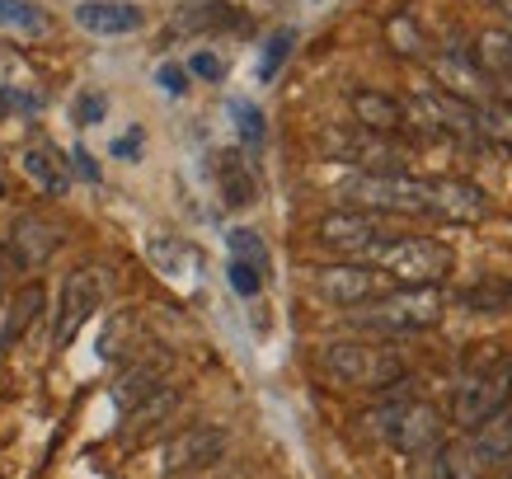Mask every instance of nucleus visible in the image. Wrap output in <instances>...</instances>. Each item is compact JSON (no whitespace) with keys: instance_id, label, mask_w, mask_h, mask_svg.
Instances as JSON below:
<instances>
[{"instance_id":"nucleus-24","label":"nucleus","mask_w":512,"mask_h":479,"mask_svg":"<svg viewBox=\"0 0 512 479\" xmlns=\"http://www.w3.org/2000/svg\"><path fill=\"white\" fill-rule=\"evenodd\" d=\"M0 24H5V29H15V33H24V38L47 33V15L33 5V0H0Z\"/></svg>"},{"instance_id":"nucleus-26","label":"nucleus","mask_w":512,"mask_h":479,"mask_svg":"<svg viewBox=\"0 0 512 479\" xmlns=\"http://www.w3.org/2000/svg\"><path fill=\"white\" fill-rule=\"evenodd\" d=\"M221 188H226V202H231V207H249V202H254V179L245 174L240 160H226V165H221Z\"/></svg>"},{"instance_id":"nucleus-33","label":"nucleus","mask_w":512,"mask_h":479,"mask_svg":"<svg viewBox=\"0 0 512 479\" xmlns=\"http://www.w3.org/2000/svg\"><path fill=\"white\" fill-rule=\"evenodd\" d=\"M156 80H160V90H165V94H184L188 90V71H184V66H174V62L156 66Z\"/></svg>"},{"instance_id":"nucleus-34","label":"nucleus","mask_w":512,"mask_h":479,"mask_svg":"<svg viewBox=\"0 0 512 479\" xmlns=\"http://www.w3.org/2000/svg\"><path fill=\"white\" fill-rule=\"evenodd\" d=\"M76 118H80V123H99V118H104V99H99V94H80V99H76Z\"/></svg>"},{"instance_id":"nucleus-28","label":"nucleus","mask_w":512,"mask_h":479,"mask_svg":"<svg viewBox=\"0 0 512 479\" xmlns=\"http://www.w3.org/2000/svg\"><path fill=\"white\" fill-rule=\"evenodd\" d=\"M231 118L240 123V141H245V146H259V141H264V113L254 109L249 99H231Z\"/></svg>"},{"instance_id":"nucleus-16","label":"nucleus","mask_w":512,"mask_h":479,"mask_svg":"<svg viewBox=\"0 0 512 479\" xmlns=\"http://www.w3.org/2000/svg\"><path fill=\"white\" fill-rule=\"evenodd\" d=\"M475 62L489 76L498 99L512 104V29H484L475 38Z\"/></svg>"},{"instance_id":"nucleus-3","label":"nucleus","mask_w":512,"mask_h":479,"mask_svg":"<svg viewBox=\"0 0 512 479\" xmlns=\"http://www.w3.org/2000/svg\"><path fill=\"white\" fill-rule=\"evenodd\" d=\"M362 263H372L390 287H442V278H451V268H456V259H451V249L442 240L400 231L367 249Z\"/></svg>"},{"instance_id":"nucleus-4","label":"nucleus","mask_w":512,"mask_h":479,"mask_svg":"<svg viewBox=\"0 0 512 479\" xmlns=\"http://www.w3.org/2000/svg\"><path fill=\"white\" fill-rule=\"evenodd\" d=\"M339 198L376 217H428V179L409 174H348Z\"/></svg>"},{"instance_id":"nucleus-29","label":"nucleus","mask_w":512,"mask_h":479,"mask_svg":"<svg viewBox=\"0 0 512 479\" xmlns=\"http://www.w3.org/2000/svg\"><path fill=\"white\" fill-rule=\"evenodd\" d=\"M292 43H296V33H292V29L273 33V38H268V47H264V62H259V76H264V80L278 76V66L287 62V52H292Z\"/></svg>"},{"instance_id":"nucleus-18","label":"nucleus","mask_w":512,"mask_h":479,"mask_svg":"<svg viewBox=\"0 0 512 479\" xmlns=\"http://www.w3.org/2000/svg\"><path fill=\"white\" fill-rule=\"evenodd\" d=\"M160 386H165V357H141V362H132V367L113 381V404H118V409H132V404H141Z\"/></svg>"},{"instance_id":"nucleus-21","label":"nucleus","mask_w":512,"mask_h":479,"mask_svg":"<svg viewBox=\"0 0 512 479\" xmlns=\"http://www.w3.org/2000/svg\"><path fill=\"white\" fill-rule=\"evenodd\" d=\"M19 165H24V174H29L43 193H52V198H62L66 184H71V179H66V170H62V160L47 151V146H29V151L19 155Z\"/></svg>"},{"instance_id":"nucleus-12","label":"nucleus","mask_w":512,"mask_h":479,"mask_svg":"<svg viewBox=\"0 0 512 479\" xmlns=\"http://www.w3.org/2000/svg\"><path fill=\"white\" fill-rule=\"evenodd\" d=\"M428 66H433V80L437 90L451 94V99H461V104H489V99H498L494 85H489V76L480 71V62L470 57V52H433L428 57ZM503 104V99H498Z\"/></svg>"},{"instance_id":"nucleus-9","label":"nucleus","mask_w":512,"mask_h":479,"mask_svg":"<svg viewBox=\"0 0 512 479\" xmlns=\"http://www.w3.org/2000/svg\"><path fill=\"white\" fill-rule=\"evenodd\" d=\"M226 451H231V433H226V428H217V423L184 428L179 437H170V442H165V451H160V470H165V475H193V470L217 465Z\"/></svg>"},{"instance_id":"nucleus-19","label":"nucleus","mask_w":512,"mask_h":479,"mask_svg":"<svg viewBox=\"0 0 512 479\" xmlns=\"http://www.w3.org/2000/svg\"><path fill=\"white\" fill-rule=\"evenodd\" d=\"M470 442H475V451L484 456V465L508 461L512 456V400L503 404V409H494L480 428H470Z\"/></svg>"},{"instance_id":"nucleus-14","label":"nucleus","mask_w":512,"mask_h":479,"mask_svg":"<svg viewBox=\"0 0 512 479\" xmlns=\"http://www.w3.org/2000/svg\"><path fill=\"white\" fill-rule=\"evenodd\" d=\"M76 24L94 38H127V33H137L146 24V15L132 0H80Z\"/></svg>"},{"instance_id":"nucleus-25","label":"nucleus","mask_w":512,"mask_h":479,"mask_svg":"<svg viewBox=\"0 0 512 479\" xmlns=\"http://www.w3.org/2000/svg\"><path fill=\"white\" fill-rule=\"evenodd\" d=\"M475 127H480V141H498V146H512V109L508 104H475Z\"/></svg>"},{"instance_id":"nucleus-17","label":"nucleus","mask_w":512,"mask_h":479,"mask_svg":"<svg viewBox=\"0 0 512 479\" xmlns=\"http://www.w3.org/2000/svg\"><path fill=\"white\" fill-rule=\"evenodd\" d=\"M484 456L475 451V442L466 437H451V442H437L433 447V470L423 479H484Z\"/></svg>"},{"instance_id":"nucleus-11","label":"nucleus","mask_w":512,"mask_h":479,"mask_svg":"<svg viewBox=\"0 0 512 479\" xmlns=\"http://www.w3.org/2000/svg\"><path fill=\"white\" fill-rule=\"evenodd\" d=\"M494 212V202L470 179H428V217L451 221V226H480Z\"/></svg>"},{"instance_id":"nucleus-36","label":"nucleus","mask_w":512,"mask_h":479,"mask_svg":"<svg viewBox=\"0 0 512 479\" xmlns=\"http://www.w3.org/2000/svg\"><path fill=\"white\" fill-rule=\"evenodd\" d=\"M137 146H141V132H132V137L113 141V155H137Z\"/></svg>"},{"instance_id":"nucleus-8","label":"nucleus","mask_w":512,"mask_h":479,"mask_svg":"<svg viewBox=\"0 0 512 479\" xmlns=\"http://www.w3.org/2000/svg\"><path fill=\"white\" fill-rule=\"evenodd\" d=\"M109 292V278H104V268H94V263H80L71 268L62 282V301H57V325H52V348H66V343L80 334V325L90 320L99 301Z\"/></svg>"},{"instance_id":"nucleus-15","label":"nucleus","mask_w":512,"mask_h":479,"mask_svg":"<svg viewBox=\"0 0 512 479\" xmlns=\"http://www.w3.org/2000/svg\"><path fill=\"white\" fill-rule=\"evenodd\" d=\"M348 109H353L362 132H372V137H404V104L395 94L362 85V90L348 94Z\"/></svg>"},{"instance_id":"nucleus-23","label":"nucleus","mask_w":512,"mask_h":479,"mask_svg":"<svg viewBox=\"0 0 512 479\" xmlns=\"http://www.w3.org/2000/svg\"><path fill=\"white\" fill-rule=\"evenodd\" d=\"M386 43H390V52H395V57H404V62H419L423 52H428V47H423L419 24H414L409 15H390L386 19Z\"/></svg>"},{"instance_id":"nucleus-39","label":"nucleus","mask_w":512,"mask_h":479,"mask_svg":"<svg viewBox=\"0 0 512 479\" xmlns=\"http://www.w3.org/2000/svg\"><path fill=\"white\" fill-rule=\"evenodd\" d=\"M0 198H5V179H0Z\"/></svg>"},{"instance_id":"nucleus-13","label":"nucleus","mask_w":512,"mask_h":479,"mask_svg":"<svg viewBox=\"0 0 512 479\" xmlns=\"http://www.w3.org/2000/svg\"><path fill=\"white\" fill-rule=\"evenodd\" d=\"M386 442L404 456H423V451H433L437 442H447V414L437 409V404H423V400H404L400 418H395V428L386 433Z\"/></svg>"},{"instance_id":"nucleus-31","label":"nucleus","mask_w":512,"mask_h":479,"mask_svg":"<svg viewBox=\"0 0 512 479\" xmlns=\"http://www.w3.org/2000/svg\"><path fill=\"white\" fill-rule=\"evenodd\" d=\"M226 278H231V287L240 296H259V287H264V273H259V268H249V263H240V259H231Z\"/></svg>"},{"instance_id":"nucleus-7","label":"nucleus","mask_w":512,"mask_h":479,"mask_svg":"<svg viewBox=\"0 0 512 479\" xmlns=\"http://www.w3.org/2000/svg\"><path fill=\"white\" fill-rule=\"evenodd\" d=\"M311 292L339 310H357V306H367V301H376L381 292H390V282L376 273L372 263L339 259V263H320V268H315Z\"/></svg>"},{"instance_id":"nucleus-38","label":"nucleus","mask_w":512,"mask_h":479,"mask_svg":"<svg viewBox=\"0 0 512 479\" xmlns=\"http://www.w3.org/2000/svg\"><path fill=\"white\" fill-rule=\"evenodd\" d=\"M0 296H5V273H0Z\"/></svg>"},{"instance_id":"nucleus-40","label":"nucleus","mask_w":512,"mask_h":479,"mask_svg":"<svg viewBox=\"0 0 512 479\" xmlns=\"http://www.w3.org/2000/svg\"><path fill=\"white\" fill-rule=\"evenodd\" d=\"M508 479H512V470H508Z\"/></svg>"},{"instance_id":"nucleus-35","label":"nucleus","mask_w":512,"mask_h":479,"mask_svg":"<svg viewBox=\"0 0 512 479\" xmlns=\"http://www.w3.org/2000/svg\"><path fill=\"white\" fill-rule=\"evenodd\" d=\"M71 160H76V174H80V179L99 184V165L90 160V151H85V146H76V151H71Z\"/></svg>"},{"instance_id":"nucleus-6","label":"nucleus","mask_w":512,"mask_h":479,"mask_svg":"<svg viewBox=\"0 0 512 479\" xmlns=\"http://www.w3.org/2000/svg\"><path fill=\"white\" fill-rule=\"evenodd\" d=\"M315 245L334 249V254H353L362 259L372 245H381L386 235H395V217H376V212H362V207H334L311 226Z\"/></svg>"},{"instance_id":"nucleus-32","label":"nucleus","mask_w":512,"mask_h":479,"mask_svg":"<svg viewBox=\"0 0 512 479\" xmlns=\"http://www.w3.org/2000/svg\"><path fill=\"white\" fill-rule=\"evenodd\" d=\"M188 76L221 80V76H226V66H221V57H212V52H193V62H188Z\"/></svg>"},{"instance_id":"nucleus-22","label":"nucleus","mask_w":512,"mask_h":479,"mask_svg":"<svg viewBox=\"0 0 512 479\" xmlns=\"http://www.w3.org/2000/svg\"><path fill=\"white\" fill-rule=\"evenodd\" d=\"M38 310H43V287H38V282H29V287L15 296V306H10V325L0 329V348H10L15 339H24V334H29V325L38 320Z\"/></svg>"},{"instance_id":"nucleus-2","label":"nucleus","mask_w":512,"mask_h":479,"mask_svg":"<svg viewBox=\"0 0 512 479\" xmlns=\"http://www.w3.org/2000/svg\"><path fill=\"white\" fill-rule=\"evenodd\" d=\"M447 315V292L442 287H390L376 301L357 306L348 315L353 334L362 339H404V334H423Z\"/></svg>"},{"instance_id":"nucleus-27","label":"nucleus","mask_w":512,"mask_h":479,"mask_svg":"<svg viewBox=\"0 0 512 479\" xmlns=\"http://www.w3.org/2000/svg\"><path fill=\"white\" fill-rule=\"evenodd\" d=\"M231 259L249 263V268H259V273H268V249L264 240L254 231H231Z\"/></svg>"},{"instance_id":"nucleus-37","label":"nucleus","mask_w":512,"mask_h":479,"mask_svg":"<svg viewBox=\"0 0 512 479\" xmlns=\"http://www.w3.org/2000/svg\"><path fill=\"white\" fill-rule=\"evenodd\" d=\"M489 10H498V15H508V24H512V0H484Z\"/></svg>"},{"instance_id":"nucleus-10","label":"nucleus","mask_w":512,"mask_h":479,"mask_svg":"<svg viewBox=\"0 0 512 479\" xmlns=\"http://www.w3.org/2000/svg\"><path fill=\"white\" fill-rule=\"evenodd\" d=\"M0 245H5L10 268L33 273V268H43V263L62 249V226H57V221H47V217H38V212H29V217L10 221V231H5Z\"/></svg>"},{"instance_id":"nucleus-1","label":"nucleus","mask_w":512,"mask_h":479,"mask_svg":"<svg viewBox=\"0 0 512 479\" xmlns=\"http://www.w3.org/2000/svg\"><path fill=\"white\" fill-rule=\"evenodd\" d=\"M315 371L325 376L329 386L339 390H390L395 381H404V353L395 348V339H334L315 348Z\"/></svg>"},{"instance_id":"nucleus-5","label":"nucleus","mask_w":512,"mask_h":479,"mask_svg":"<svg viewBox=\"0 0 512 479\" xmlns=\"http://www.w3.org/2000/svg\"><path fill=\"white\" fill-rule=\"evenodd\" d=\"M508 400H512V362L508 357H489V362H480V367H470L461 376L447 418L470 433V428H480L484 418L494 414V409H503Z\"/></svg>"},{"instance_id":"nucleus-20","label":"nucleus","mask_w":512,"mask_h":479,"mask_svg":"<svg viewBox=\"0 0 512 479\" xmlns=\"http://www.w3.org/2000/svg\"><path fill=\"white\" fill-rule=\"evenodd\" d=\"M174 409H179V390L165 381L160 390H151V395H146L141 404H132V409H127V428H123V433L137 437V433H146V428H160V423H165Z\"/></svg>"},{"instance_id":"nucleus-30","label":"nucleus","mask_w":512,"mask_h":479,"mask_svg":"<svg viewBox=\"0 0 512 479\" xmlns=\"http://www.w3.org/2000/svg\"><path fill=\"white\" fill-rule=\"evenodd\" d=\"M461 306H466V310L512 306V287H498V282H489V287H480V292H466V296H461Z\"/></svg>"}]
</instances>
